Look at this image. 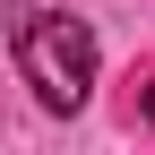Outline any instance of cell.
Returning a JSON list of instances; mask_svg holds the SVG:
<instances>
[{
    "label": "cell",
    "instance_id": "6da1fadb",
    "mask_svg": "<svg viewBox=\"0 0 155 155\" xmlns=\"http://www.w3.org/2000/svg\"><path fill=\"white\" fill-rule=\"evenodd\" d=\"M9 52H17V78L35 86L43 112H78V104L95 95V35H86V17L26 9L17 35H9Z\"/></svg>",
    "mask_w": 155,
    "mask_h": 155
},
{
    "label": "cell",
    "instance_id": "7a4b0ae2",
    "mask_svg": "<svg viewBox=\"0 0 155 155\" xmlns=\"http://www.w3.org/2000/svg\"><path fill=\"white\" fill-rule=\"evenodd\" d=\"M138 112H147V121H155V78H147V95H138Z\"/></svg>",
    "mask_w": 155,
    "mask_h": 155
}]
</instances>
